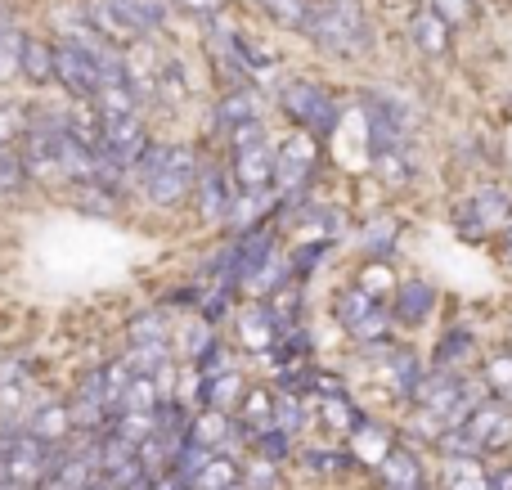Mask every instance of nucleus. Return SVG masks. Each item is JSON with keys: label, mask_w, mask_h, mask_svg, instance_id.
Here are the masks:
<instances>
[{"label": "nucleus", "mask_w": 512, "mask_h": 490, "mask_svg": "<svg viewBox=\"0 0 512 490\" xmlns=\"http://www.w3.org/2000/svg\"><path fill=\"white\" fill-rule=\"evenodd\" d=\"M319 167H324V140L297 131V126L283 140H274V194H279V212L315 198Z\"/></svg>", "instance_id": "4"}, {"label": "nucleus", "mask_w": 512, "mask_h": 490, "mask_svg": "<svg viewBox=\"0 0 512 490\" xmlns=\"http://www.w3.org/2000/svg\"><path fill=\"white\" fill-rule=\"evenodd\" d=\"M23 131H27V108L14 104V99H0V149L23 140Z\"/></svg>", "instance_id": "43"}, {"label": "nucleus", "mask_w": 512, "mask_h": 490, "mask_svg": "<svg viewBox=\"0 0 512 490\" xmlns=\"http://www.w3.org/2000/svg\"><path fill=\"white\" fill-rule=\"evenodd\" d=\"M508 221H512V194L504 185H495V180L472 185L468 194L450 207L454 234H459L463 243H472V248H490V243L508 230Z\"/></svg>", "instance_id": "5"}, {"label": "nucleus", "mask_w": 512, "mask_h": 490, "mask_svg": "<svg viewBox=\"0 0 512 490\" xmlns=\"http://www.w3.org/2000/svg\"><path fill=\"white\" fill-rule=\"evenodd\" d=\"M126 27H131L140 41H149L153 32L167 27V0H104Z\"/></svg>", "instance_id": "24"}, {"label": "nucleus", "mask_w": 512, "mask_h": 490, "mask_svg": "<svg viewBox=\"0 0 512 490\" xmlns=\"http://www.w3.org/2000/svg\"><path fill=\"white\" fill-rule=\"evenodd\" d=\"M167 338H171V329H167V315L162 311H140L126 324V342H131V347H149V342H167Z\"/></svg>", "instance_id": "40"}, {"label": "nucleus", "mask_w": 512, "mask_h": 490, "mask_svg": "<svg viewBox=\"0 0 512 490\" xmlns=\"http://www.w3.org/2000/svg\"><path fill=\"white\" fill-rule=\"evenodd\" d=\"M126 360H131L135 374L158 378V369L171 365V351H167V342H149V347H131V351H126Z\"/></svg>", "instance_id": "42"}, {"label": "nucleus", "mask_w": 512, "mask_h": 490, "mask_svg": "<svg viewBox=\"0 0 512 490\" xmlns=\"http://www.w3.org/2000/svg\"><path fill=\"white\" fill-rule=\"evenodd\" d=\"M248 446L256 450L261 459H270V464H288L297 450H292V432H283V428H265V432H256V437L248 441Z\"/></svg>", "instance_id": "41"}, {"label": "nucleus", "mask_w": 512, "mask_h": 490, "mask_svg": "<svg viewBox=\"0 0 512 490\" xmlns=\"http://www.w3.org/2000/svg\"><path fill=\"white\" fill-rule=\"evenodd\" d=\"M149 490H189V486H185V477L180 473H162V477H153L149 482Z\"/></svg>", "instance_id": "50"}, {"label": "nucleus", "mask_w": 512, "mask_h": 490, "mask_svg": "<svg viewBox=\"0 0 512 490\" xmlns=\"http://www.w3.org/2000/svg\"><path fill=\"white\" fill-rule=\"evenodd\" d=\"M189 99V72L176 54H162L158 59V104L162 108H180Z\"/></svg>", "instance_id": "33"}, {"label": "nucleus", "mask_w": 512, "mask_h": 490, "mask_svg": "<svg viewBox=\"0 0 512 490\" xmlns=\"http://www.w3.org/2000/svg\"><path fill=\"white\" fill-rule=\"evenodd\" d=\"M239 198V185L230 176V162L221 158H203L198 167V185H194V212L203 225H225L230 221V207Z\"/></svg>", "instance_id": "12"}, {"label": "nucleus", "mask_w": 512, "mask_h": 490, "mask_svg": "<svg viewBox=\"0 0 512 490\" xmlns=\"http://www.w3.org/2000/svg\"><path fill=\"white\" fill-rule=\"evenodd\" d=\"M189 365H194L203 378H212V374H225V369H234V365H230V347H225L221 338H212V347H207L198 360H189Z\"/></svg>", "instance_id": "44"}, {"label": "nucleus", "mask_w": 512, "mask_h": 490, "mask_svg": "<svg viewBox=\"0 0 512 490\" xmlns=\"http://www.w3.org/2000/svg\"><path fill=\"white\" fill-rule=\"evenodd\" d=\"M301 468H306V473H315V477H337V473H355V455L351 450H333V446H306L301 450Z\"/></svg>", "instance_id": "34"}, {"label": "nucleus", "mask_w": 512, "mask_h": 490, "mask_svg": "<svg viewBox=\"0 0 512 490\" xmlns=\"http://www.w3.org/2000/svg\"><path fill=\"white\" fill-rule=\"evenodd\" d=\"M423 374H427V356L405 338H396L378 360H373V378H378L382 392H387L396 405L414 401V387L423 383Z\"/></svg>", "instance_id": "8"}, {"label": "nucleus", "mask_w": 512, "mask_h": 490, "mask_svg": "<svg viewBox=\"0 0 512 490\" xmlns=\"http://www.w3.org/2000/svg\"><path fill=\"white\" fill-rule=\"evenodd\" d=\"M333 248H337V243H328V239H301V243H292V248H288L292 279H297V284H310V279H315V270L324 266Z\"/></svg>", "instance_id": "35"}, {"label": "nucleus", "mask_w": 512, "mask_h": 490, "mask_svg": "<svg viewBox=\"0 0 512 490\" xmlns=\"http://www.w3.org/2000/svg\"><path fill=\"white\" fill-rule=\"evenodd\" d=\"M463 428L472 432V441L481 446V455H486V459L512 455V405L486 396V401L468 414V423H463Z\"/></svg>", "instance_id": "14"}, {"label": "nucleus", "mask_w": 512, "mask_h": 490, "mask_svg": "<svg viewBox=\"0 0 512 490\" xmlns=\"http://www.w3.org/2000/svg\"><path fill=\"white\" fill-rule=\"evenodd\" d=\"M486 356V338L472 320H445V329L436 333V347L427 356L432 369H454V374H472Z\"/></svg>", "instance_id": "11"}, {"label": "nucleus", "mask_w": 512, "mask_h": 490, "mask_svg": "<svg viewBox=\"0 0 512 490\" xmlns=\"http://www.w3.org/2000/svg\"><path fill=\"white\" fill-rule=\"evenodd\" d=\"M333 320L355 347H373V342L396 338V324H391V306L369 297L360 284H342L333 293Z\"/></svg>", "instance_id": "6"}, {"label": "nucleus", "mask_w": 512, "mask_h": 490, "mask_svg": "<svg viewBox=\"0 0 512 490\" xmlns=\"http://www.w3.org/2000/svg\"><path fill=\"white\" fill-rule=\"evenodd\" d=\"M185 486H189V490H243V464L216 450V455L207 459V464L198 468V473L189 477Z\"/></svg>", "instance_id": "30"}, {"label": "nucleus", "mask_w": 512, "mask_h": 490, "mask_svg": "<svg viewBox=\"0 0 512 490\" xmlns=\"http://www.w3.org/2000/svg\"><path fill=\"white\" fill-rule=\"evenodd\" d=\"M54 81L68 90V99H90L99 95V54L77 41H54Z\"/></svg>", "instance_id": "13"}, {"label": "nucleus", "mask_w": 512, "mask_h": 490, "mask_svg": "<svg viewBox=\"0 0 512 490\" xmlns=\"http://www.w3.org/2000/svg\"><path fill=\"white\" fill-rule=\"evenodd\" d=\"M387 306H391L396 333H418L436 320V311H441V288H436L427 275H405Z\"/></svg>", "instance_id": "10"}, {"label": "nucleus", "mask_w": 512, "mask_h": 490, "mask_svg": "<svg viewBox=\"0 0 512 490\" xmlns=\"http://www.w3.org/2000/svg\"><path fill=\"white\" fill-rule=\"evenodd\" d=\"M310 414L319 419V428L337 432V437H346V441L369 423V410H360L351 396H324V401H310Z\"/></svg>", "instance_id": "22"}, {"label": "nucleus", "mask_w": 512, "mask_h": 490, "mask_svg": "<svg viewBox=\"0 0 512 490\" xmlns=\"http://www.w3.org/2000/svg\"><path fill=\"white\" fill-rule=\"evenodd\" d=\"M306 36L319 54L328 59H342V63H355V59H369L378 50V32H373V18L360 0H315L310 9V23H306Z\"/></svg>", "instance_id": "1"}, {"label": "nucleus", "mask_w": 512, "mask_h": 490, "mask_svg": "<svg viewBox=\"0 0 512 490\" xmlns=\"http://www.w3.org/2000/svg\"><path fill=\"white\" fill-rule=\"evenodd\" d=\"M504 342H508V347H512V320H508V329H504Z\"/></svg>", "instance_id": "53"}, {"label": "nucleus", "mask_w": 512, "mask_h": 490, "mask_svg": "<svg viewBox=\"0 0 512 490\" xmlns=\"http://www.w3.org/2000/svg\"><path fill=\"white\" fill-rule=\"evenodd\" d=\"M252 5L261 9L274 27H283V32H306L315 0H252Z\"/></svg>", "instance_id": "36"}, {"label": "nucleus", "mask_w": 512, "mask_h": 490, "mask_svg": "<svg viewBox=\"0 0 512 490\" xmlns=\"http://www.w3.org/2000/svg\"><path fill=\"white\" fill-rule=\"evenodd\" d=\"M234 324H239V338H243V347H248L252 356H265V351L274 347V338H279L274 315L265 311V302H248L239 315H234Z\"/></svg>", "instance_id": "27"}, {"label": "nucleus", "mask_w": 512, "mask_h": 490, "mask_svg": "<svg viewBox=\"0 0 512 490\" xmlns=\"http://www.w3.org/2000/svg\"><path fill=\"white\" fill-rule=\"evenodd\" d=\"M81 490H117L113 482H108V477H95V482H86V486H81Z\"/></svg>", "instance_id": "51"}, {"label": "nucleus", "mask_w": 512, "mask_h": 490, "mask_svg": "<svg viewBox=\"0 0 512 490\" xmlns=\"http://www.w3.org/2000/svg\"><path fill=\"white\" fill-rule=\"evenodd\" d=\"M400 234H405V221H400L396 212H373L369 221L360 225V234H355V243H360L364 261H396Z\"/></svg>", "instance_id": "19"}, {"label": "nucleus", "mask_w": 512, "mask_h": 490, "mask_svg": "<svg viewBox=\"0 0 512 490\" xmlns=\"http://www.w3.org/2000/svg\"><path fill=\"white\" fill-rule=\"evenodd\" d=\"M243 482H248V490H274L279 486V464H270V459L256 455L248 468H243Z\"/></svg>", "instance_id": "45"}, {"label": "nucleus", "mask_w": 512, "mask_h": 490, "mask_svg": "<svg viewBox=\"0 0 512 490\" xmlns=\"http://www.w3.org/2000/svg\"><path fill=\"white\" fill-rule=\"evenodd\" d=\"M54 459H59V446H45V441H36L32 432H23V428H14V423H9L5 459H0V477H5V482L41 486L45 473L54 468Z\"/></svg>", "instance_id": "9"}, {"label": "nucleus", "mask_w": 512, "mask_h": 490, "mask_svg": "<svg viewBox=\"0 0 512 490\" xmlns=\"http://www.w3.org/2000/svg\"><path fill=\"white\" fill-rule=\"evenodd\" d=\"M149 126H144L140 113L131 117H104V158H113L126 176H135L140 158L149 153Z\"/></svg>", "instance_id": "15"}, {"label": "nucleus", "mask_w": 512, "mask_h": 490, "mask_svg": "<svg viewBox=\"0 0 512 490\" xmlns=\"http://www.w3.org/2000/svg\"><path fill=\"white\" fill-rule=\"evenodd\" d=\"M274 104H279V113L288 117L297 131L315 135V140H333L337 126H342V113H346L342 95L315 77H283L279 86H274Z\"/></svg>", "instance_id": "3"}, {"label": "nucleus", "mask_w": 512, "mask_h": 490, "mask_svg": "<svg viewBox=\"0 0 512 490\" xmlns=\"http://www.w3.org/2000/svg\"><path fill=\"white\" fill-rule=\"evenodd\" d=\"M68 194H72V203L86 207L90 216H108V212H117V207H122V189L99 185V180H86V185H68Z\"/></svg>", "instance_id": "38"}, {"label": "nucleus", "mask_w": 512, "mask_h": 490, "mask_svg": "<svg viewBox=\"0 0 512 490\" xmlns=\"http://www.w3.org/2000/svg\"><path fill=\"white\" fill-rule=\"evenodd\" d=\"M180 9H185V14H194V18H216V14H225V0H176Z\"/></svg>", "instance_id": "48"}, {"label": "nucleus", "mask_w": 512, "mask_h": 490, "mask_svg": "<svg viewBox=\"0 0 512 490\" xmlns=\"http://www.w3.org/2000/svg\"><path fill=\"white\" fill-rule=\"evenodd\" d=\"M432 490H490L486 459H436Z\"/></svg>", "instance_id": "25"}, {"label": "nucleus", "mask_w": 512, "mask_h": 490, "mask_svg": "<svg viewBox=\"0 0 512 490\" xmlns=\"http://www.w3.org/2000/svg\"><path fill=\"white\" fill-rule=\"evenodd\" d=\"M396 441H400V432L391 428V423L369 419L360 432H355L351 441H346V450H351V455H355V464H360L364 473H373V468H378L382 459L391 455V446H396Z\"/></svg>", "instance_id": "21"}, {"label": "nucleus", "mask_w": 512, "mask_h": 490, "mask_svg": "<svg viewBox=\"0 0 512 490\" xmlns=\"http://www.w3.org/2000/svg\"><path fill=\"white\" fill-rule=\"evenodd\" d=\"M243 392H248V378L239 374V369H225V374H212L203 378V392H198V401L207 405V410H239Z\"/></svg>", "instance_id": "31"}, {"label": "nucleus", "mask_w": 512, "mask_h": 490, "mask_svg": "<svg viewBox=\"0 0 512 490\" xmlns=\"http://www.w3.org/2000/svg\"><path fill=\"white\" fill-rule=\"evenodd\" d=\"M23 432H32L45 446H68L77 423H72V405L68 401H45L32 414H23Z\"/></svg>", "instance_id": "20"}, {"label": "nucleus", "mask_w": 512, "mask_h": 490, "mask_svg": "<svg viewBox=\"0 0 512 490\" xmlns=\"http://www.w3.org/2000/svg\"><path fill=\"white\" fill-rule=\"evenodd\" d=\"M427 5L436 9V14H445L454 27H463V23H472L477 18V0H427Z\"/></svg>", "instance_id": "46"}, {"label": "nucleus", "mask_w": 512, "mask_h": 490, "mask_svg": "<svg viewBox=\"0 0 512 490\" xmlns=\"http://www.w3.org/2000/svg\"><path fill=\"white\" fill-rule=\"evenodd\" d=\"M477 378H481V387H486V396L512 405V347L508 342L486 347V356H481V365H477Z\"/></svg>", "instance_id": "26"}, {"label": "nucleus", "mask_w": 512, "mask_h": 490, "mask_svg": "<svg viewBox=\"0 0 512 490\" xmlns=\"http://www.w3.org/2000/svg\"><path fill=\"white\" fill-rule=\"evenodd\" d=\"M490 252H495V261H499V270L512 279V221H508V230L499 234L495 243H490Z\"/></svg>", "instance_id": "49"}, {"label": "nucleus", "mask_w": 512, "mask_h": 490, "mask_svg": "<svg viewBox=\"0 0 512 490\" xmlns=\"http://www.w3.org/2000/svg\"><path fill=\"white\" fill-rule=\"evenodd\" d=\"M486 473H490V490H512V459H490L486 464Z\"/></svg>", "instance_id": "47"}, {"label": "nucleus", "mask_w": 512, "mask_h": 490, "mask_svg": "<svg viewBox=\"0 0 512 490\" xmlns=\"http://www.w3.org/2000/svg\"><path fill=\"white\" fill-rule=\"evenodd\" d=\"M310 419H315V414H310V396L279 392V387H274V428H283V432L297 437V432L310 428Z\"/></svg>", "instance_id": "37"}, {"label": "nucleus", "mask_w": 512, "mask_h": 490, "mask_svg": "<svg viewBox=\"0 0 512 490\" xmlns=\"http://www.w3.org/2000/svg\"><path fill=\"white\" fill-rule=\"evenodd\" d=\"M230 144V176L239 189H274V140L265 122H248L225 135Z\"/></svg>", "instance_id": "7"}, {"label": "nucleus", "mask_w": 512, "mask_h": 490, "mask_svg": "<svg viewBox=\"0 0 512 490\" xmlns=\"http://www.w3.org/2000/svg\"><path fill=\"white\" fill-rule=\"evenodd\" d=\"M261 113H265V90L261 86H225L221 99L212 104V126L221 135H230L248 122H261Z\"/></svg>", "instance_id": "17"}, {"label": "nucleus", "mask_w": 512, "mask_h": 490, "mask_svg": "<svg viewBox=\"0 0 512 490\" xmlns=\"http://www.w3.org/2000/svg\"><path fill=\"white\" fill-rule=\"evenodd\" d=\"M454 32H459V27H454L445 14H436L432 5H418L414 14L405 18V36L423 59H445V54L454 50Z\"/></svg>", "instance_id": "16"}, {"label": "nucleus", "mask_w": 512, "mask_h": 490, "mask_svg": "<svg viewBox=\"0 0 512 490\" xmlns=\"http://www.w3.org/2000/svg\"><path fill=\"white\" fill-rule=\"evenodd\" d=\"M234 437H239V432H234V423L225 410H207L203 405V410L194 414V423H189V441L203 450H221V446H230Z\"/></svg>", "instance_id": "32"}, {"label": "nucleus", "mask_w": 512, "mask_h": 490, "mask_svg": "<svg viewBox=\"0 0 512 490\" xmlns=\"http://www.w3.org/2000/svg\"><path fill=\"white\" fill-rule=\"evenodd\" d=\"M239 437H256V432H265V428H274V387H248L243 392V401H239Z\"/></svg>", "instance_id": "28"}, {"label": "nucleus", "mask_w": 512, "mask_h": 490, "mask_svg": "<svg viewBox=\"0 0 512 490\" xmlns=\"http://www.w3.org/2000/svg\"><path fill=\"white\" fill-rule=\"evenodd\" d=\"M18 77L27 86H50L54 81V41L45 36H23V59H18Z\"/></svg>", "instance_id": "29"}, {"label": "nucleus", "mask_w": 512, "mask_h": 490, "mask_svg": "<svg viewBox=\"0 0 512 490\" xmlns=\"http://www.w3.org/2000/svg\"><path fill=\"white\" fill-rule=\"evenodd\" d=\"M369 167H373V180H378L382 189H391V194H405V189L418 185V158H414V149L373 153Z\"/></svg>", "instance_id": "23"}, {"label": "nucleus", "mask_w": 512, "mask_h": 490, "mask_svg": "<svg viewBox=\"0 0 512 490\" xmlns=\"http://www.w3.org/2000/svg\"><path fill=\"white\" fill-rule=\"evenodd\" d=\"M198 167H203V158H198L194 144H158L153 140L149 153L140 158V167H135V180L144 185L149 203L176 212V207L194 203Z\"/></svg>", "instance_id": "2"}, {"label": "nucleus", "mask_w": 512, "mask_h": 490, "mask_svg": "<svg viewBox=\"0 0 512 490\" xmlns=\"http://www.w3.org/2000/svg\"><path fill=\"white\" fill-rule=\"evenodd\" d=\"M351 284H360L369 297H378V302H391V293H396V270H391V261H360V270H355Z\"/></svg>", "instance_id": "39"}, {"label": "nucleus", "mask_w": 512, "mask_h": 490, "mask_svg": "<svg viewBox=\"0 0 512 490\" xmlns=\"http://www.w3.org/2000/svg\"><path fill=\"white\" fill-rule=\"evenodd\" d=\"M373 477H378L382 490H423V486H432L423 455H418V446H409V441H396L391 455L373 468Z\"/></svg>", "instance_id": "18"}, {"label": "nucleus", "mask_w": 512, "mask_h": 490, "mask_svg": "<svg viewBox=\"0 0 512 490\" xmlns=\"http://www.w3.org/2000/svg\"><path fill=\"white\" fill-rule=\"evenodd\" d=\"M0 490H36V486H18V482H5V477H0Z\"/></svg>", "instance_id": "52"}]
</instances>
